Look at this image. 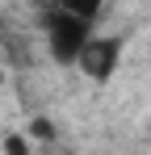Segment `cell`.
<instances>
[{
  "mask_svg": "<svg viewBox=\"0 0 151 155\" xmlns=\"http://www.w3.org/2000/svg\"><path fill=\"white\" fill-rule=\"evenodd\" d=\"M88 42H92V21H84L76 13H63V8H55L46 17V46H50V59L55 63L76 67Z\"/></svg>",
  "mask_w": 151,
  "mask_h": 155,
  "instance_id": "1",
  "label": "cell"
},
{
  "mask_svg": "<svg viewBox=\"0 0 151 155\" xmlns=\"http://www.w3.org/2000/svg\"><path fill=\"white\" fill-rule=\"evenodd\" d=\"M92 84H109L122 67V38H109V34H92V42L84 46L80 63H76Z\"/></svg>",
  "mask_w": 151,
  "mask_h": 155,
  "instance_id": "2",
  "label": "cell"
},
{
  "mask_svg": "<svg viewBox=\"0 0 151 155\" xmlns=\"http://www.w3.org/2000/svg\"><path fill=\"white\" fill-rule=\"evenodd\" d=\"M105 4H109V0H55V8L76 13V17H84V21H97L101 13H105Z\"/></svg>",
  "mask_w": 151,
  "mask_h": 155,
  "instance_id": "3",
  "label": "cell"
},
{
  "mask_svg": "<svg viewBox=\"0 0 151 155\" xmlns=\"http://www.w3.org/2000/svg\"><path fill=\"white\" fill-rule=\"evenodd\" d=\"M29 138L50 143V138H55V122H50V117H34V122H29Z\"/></svg>",
  "mask_w": 151,
  "mask_h": 155,
  "instance_id": "4",
  "label": "cell"
},
{
  "mask_svg": "<svg viewBox=\"0 0 151 155\" xmlns=\"http://www.w3.org/2000/svg\"><path fill=\"white\" fill-rule=\"evenodd\" d=\"M4 155H29L25 134H8V138H4Z\"/></svg>",
  "mask_w": 151,
  "mask_h": 155,
  "instance_id": "5",
  "label": "cell"
},
{
  "mask_svg": "<svg viewBox=\"0 0 151 155\" xmlns=\"http://www.w3.org/2000/svg\"><path fill=\"white\" fill-rule=\"evenodd\" d=\"M0 151H4V138H0Z\"/></svg>",
  "mask_w": 151,
  "mask_h": 155,
  "instance_id": "6",
  "label": "cell"
}]
</instances>
